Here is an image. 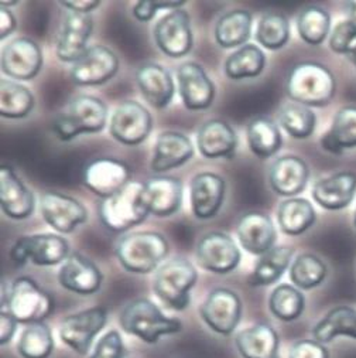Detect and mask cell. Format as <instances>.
Returning <instances> with one entry per match:
<instances>
[{"label":"cell","instance_id":"cell-1","mask_svg":"<svg viewBox=\"0 0 356 358\" xmlns=\"http://www.w3.org/2000/svg\"><path fill=\"white\" fill-rule=\"evenodd\" d=\"M2 310L26 326L43 323L54 310V301L36 280L27 276L15 279L3 289Z\"/></svg>","mask_w":356,"mask_h":358},{"label":"cell","instance_id":"cell-2","mask_svg":"<svg viewBox=\"0 0 356 358\" xmlns=\"http://www.w3.org/2000/svg\"><path fill=\"white\" fill-rule=\"evenodd\" d=\"M285 88L288 96L295 103L321 108L332 101L336 83L327 67L314 62H306L291 70Z\"/></svg>","mask_w":356,"mask_h":358},{"label":"cell","instance_id":"cell-3","mask_svg":"<svg viewBox=\"0 0 356 358\" xmlns=\"http://www.w3.org/2000/svg\"><path fill=\"white\" fill-rule=\"evenodd\" d=\"M122 329L147 344H156L161 337L177 334L183 330V323L167 317L149 299L140 297L126 305L119 317Z\"/></svg>","mask_w":356,"mask_h":358},{"label":"cell","instance_id":"cell-4","mask_svg":"<svg viewBox=\"0 0 356 358\" xmlns=\"http://www.w3.org/2000/svg\"><path fill=\"white\" fill-rule=\"evenodd\" d=\"M168 243L154 231L132 232L117 241L116 257L121 265L132 273H150L167 257Z\"/></svg>","mask_w":356,"mask_h":358},{"label":"cell","instance_id":"cell-5","mask_svg":"<svg viewBox=\"0 0 356 358\" xmlns=\"http://www.w3.org/2000/svg\"><path fill=\"white\" fill-rule=\"evenodd\" d=\"M107 119V108L103 101L91 95L74 98L64 112L57 115L52 129L57 138L70 142L81 134H98L103 131Z\"/></svg>","mask_w":356,"mask_h":358},{"label":"cell","instance_id":"cell-6","mask_svg":"<svg viewBox=\"0 0 356 358\" xmlns=\"http://www.w3.org/2000/svg\"><path fill=\"white\" fill-rule=\"evenodd\" d=\"M149 214L144 183L131 182L124 190L103 199L99 204L101 221L112 232L131 229L142 224Z\"/></svg>","mask_w":356,"mask_h":358},{"label":"cell","instance_id":"cell-7","mask_svg":"<svg viewBox=\"0 0 356 358\" xmlns=\"http://www.w3.org/2000/svg\"><path fill=\"white\" fill-rule=\"evenodd\" d=\"M197 279V269L188 259L174 258L160 266L153 289L168 309L181 312L190 305V292L195 286Z\"/></svg>","mask_w":356,"mask_h":358},{"label":"cell","instance_id":"cell-8","mask_svg":"<svg viewBox=\"0 0 356 358\" xmlns=\"http://www.w3.org/2000/svg\"><path fill=\"white\" fill-rule=\"evenodd\" d=\"M70 255L66 238L55 234L20 236L10 250V258L16 266H24L29 261L36 266H54L64 264Z\"/></svg>","mask_w":356,"mask_h":358},{"label":"cell","instance_id":"cell-9","mask_svg":"<svg viewBox=\"0 0 356 358\" xmlns=\"http://www.w3.org/2000/svg\"><path fill=\"white\" fill-rule=\"evenodd\" d=\"M202 322L216 334L229 336L242 319V301L233 290L214 289L200 308Z\"/></svg>","mask_w":356,"mask_h":358},{"label":"cell","instance_id":"cell-10","mask_svg":"<svg viewBox=\"0 0 356 358\" xmlns=\"http://www.w3.org/2000/svg\"><path fill=\"white\" fill-rule=\"evenodd\" d=\"M107 323V310L102 306L89 308L63 319L59 324V337L63 343L80 355H85Z\"/></svg>","mask_w":356,"mask_h":358},{"label":"cell","instance_id":"cell-11","mask_svg":"<svg viewBox=\"0 0 356 358\" xmlns=\"http://www.w3.org/2000/svg\"><path fill=\"white\" fill-rule=\"evenodd\" d=\"M131 183V169L116 159H96L84 171L85 187L102 200L114 196Z\"/></svg>","mask_w":356,"mask_h":358},{"label":"cell","instance_id":"cell-12","mask_svg":"<svg viewBox=\"0 0 356 358\" xmlns=\"http://www.w3.org/2000/svg\"><path fill=\"white\" fill-rule=\"evenodd\" d=\"M151 115L136 101H126L117 106L110 119V135L124 145H139L151 132Z\"/></svg>","mask_w":356,"mask_h":358},{"label":"cell","instance_id":"cell-13","mask_svg":"<svg viewBox=\"0 0 356 358\" xmlns=\"http://www.w3.org/2000/svg\"><path fill=\"white\" fill-rule=\"evenodd\" d=\"M119 69L116 54L105 45H92L73 64L71 78L77 85H102L112 80Z\"/></svg>","mask_w":356,"mask_h":358},{"label":"cell","instance_id":"cell-14","mask_svg":"<svg viewBox=\"0 0 356 358\" xmlns=\"http://www.w3.org/2000/svg\"><path fill=\"white\" fill-rule=\"evenodd\" d=\"M154 40L158 48L168 57L180 58L187 55L193 48L188 13L183 9H175L161 17L154 27Z\"/></svg>","mask_w":356,"mask_h":358},{"label":"cell","instance_id":"cell-15","mask_svg":"<svg viewBox=\"0 0 356 358\" xmlns=\"http://www.w3.org/2000/svg\"><path fill=\"white\" fill-rule=\"evenodd\" d=\"M197 261L204 269L225 275L239 265L241 252L229 235L215 231L204 235L200 240Z\"/></svg>","mask_w":356,"mask_h":358},{"label":"cell","instance_id":"cell-16","mask_svg":"<svg viewBox=\"0 0 356 358\" xmlns=\"http://www.w3.org/2000/svg\"><path fill=\"white\" fill-rule=\"evenodd\" d=\"M40 208L44 221L61 234H71L88 218L85 207L75 199L48 192L40 199Z\"/></svg>","mask_w":356,"mask_h":358},{"label":"cell","instance_id":"cell-17","mask_svg":"<svg viewBox=\"0 0 356 358\" xmlns=\"http://www.w3.org/2000/svg\"><path fill=\"white\" fill-rule=\"evenodd\" d=\"M43 66L40 47L27 37H19L10 41L2 54V70L6 76L27 81L34 78Z\"/></svg>","mask_w":356,"mask_h":358},{"label":"cell","instance_id":"cell-18","mask_svg":"<svg viewBox=\"0 0 356 358\" xmlns=\"http://www.w3.org/2000/svg\"><path fill=\"white\" fill-rule=\"evenodd\" d=\"M92 30L94 20L89 13L70 12L57 41V57L64 63H77L88 50L87 44Z\"/></svg>","mask_w":356,"mask_h":358},{"label":"cell","instance_id":"cell-19","mask_svg":"<svg viewBox=\"0 0 356 358\" xmlns=\"http://www.w3.org/2000/svg\"><path fill=\"white\" fill-rule=\"evenodd\" d=\"M177 78L187 109L202 110L211 106L215 98V87L200 64L184 63L178 67Z\"/></svg>","mask_w":356,"mask_h":358},{"label":"cell","instance_id":"cell-20","mask_svg":"<svg viewBox=\"0 0 356 358\" xmlns=\"http://www.w3.org/2000/svg\"><path fill=\"white\" fill-rule=\"evenodd\" d=\"M226 192L225 180L216 173L197 174L191 182V207L198 220L215 217L223 203Z\"/></svg>","mask_w":356,"mask_h":358},{"label":"cell","instance_id":"cell-21","mask_svg":"<svg viewBox=\"0 0 356 358\" xmlns=\"http://www.w3.org/2000/svg\"><path fill=\"white\" fill-rule=\"evenodd\" d=\"M0 204L12 220H26L34 211V196L8 164L0 167Z\"/></svg>","mask_w":356,"mask_h":358},{"label":"cell","instance_id":"cell-22","mask_svg":"<svg viewBox=\"0 0 356 358\" xmlns=\"http://www.w3.org/2000/svg\"><path fill=\"white\" fill-rule=\"evenodd\" d=\"M103 275L98 266L80 254H71L58 272V282L77 294H94L101 289Z\"/></svg>","mask_w":356,"mask_h":358},{"label":"cell","instance_id":"cell-23","mask_svg":"<svg viewBox=\"0 0 356 358\" xmlns=\"http://www.w3.org/2000/svg\"><path fill=\"white\" fill-rule=\"evenodd\" d=\"M356 193V174L353 171H338L321 178L313 187V197L318 206L329 211L348 207Z\"/></svg>","mask_w":356,"mask_h":358},{"label":"cell","instance_id":"cell-24","mask_svg":"<svg viewBox=\"0 0 356 358\" xmlns=\"http://www.w3.org/2000/svg\"><path fill=\"white\" fill-rule=\"evenodd\" d=\"M309 177L310 170L303 159L297 156H283L270 167L269 182L277 194L292 197L306 189Z\"/></svg>","mask_w":356,"mask_h":358},{"label":"cell","instance_id":"cell-25","mask_svg":"<svg viewBox=\"0 0 356 358\" xmlns=\"http://www.w3.org/2000/svg\"><path fill=\"white\" fill-rule=\"evenodd\" d=\"M237 238L249 254L265 255L274 248L277 234L270 217L262 213H249L237 224Z\"/></svg>","mask_w":356,"mask_h":358},{"label":"cell","instance_id":"cell-26","mask_svg":"<svg viewBox=\"0 0 356 358\" xmlns=\"http://www.w3.org/2000/svg\"><path fill=\"white\" fill-rule=\"evenodd\" d=\"M144 194L150 214L170 217L181 206L183 185L175 177H153L144 183Z\"/></svg>","mask_w":356,"mask_h":358},{"label":"cell","instance_id":"cell-27","mask_svg":"<svg viewBox=\"0 0 356 358\" xmlns=\"http://www.w3.org/2000/svg\"><path fill=\"white\" fill-rule=\"evenodd\" d=\"M235 345L242 358H279L280 338L270 324L259 323L237 333Z\"/></svg>","mask_w":356,"mask_h":358},{"label":"cell","instance_id":"cell-28","mask_svg":"<svg viewBox=\"0 0 356 358\" xmlns=\"http://www.w3.org/2000/svg\"><path fill=\"white\" fill-rule=\"evenodd\" d=\"M194 156L191 141L180 132H164L157 138L151 169L164 173L186 164Z\"/></svg>","mask_w":356,"mask_h":358},{"label":"cell","instance_id":"cell-29","mask_svg":"<svg viewBox=\"0 0 356 358\" xmlns=\"http://www.w3.org/2000/svg\"><path fill=\"white\" fill-rule=\"evenodd\" d=\"M138 87L144 99L156 109H164L174 96L171 74L158 64H146L136 73Z\"/></svg>","mask_w":356,"mask_h":358},{"label":"cell","instance_id":"cell-30","mask_svg":"<svg viewBox=\"0 0 356 358\" xmlns=\"http://www.w3.org/2000/svg\"><path fill=\"white\" fill-rule=\"evenodd\" d=\"M197 145L202 156L208 159L232 157L237 139L233 129L221 119L204 124L197 135Z\"/></svg>","mask_w":356,"mask_h":358},{"label":"cell","instance_id":"cell-31","mask_svg":"<svg viewBox=\"0 0 356 358\" xmlns=\"http://www.w3.org/2000/svg\"><path fill=\"white\" fill-rule=\"evenodd\" d=\"M321 146L332 155L356 148V105L343 106L336 112L329 131L321 138Z\"/></svg>","mask_w":356,"mask_h":358},{"label":"cell","instance_id":"cell-32","mask_svg":"<svg viewBox=\"0 0 356 358\" xmlns=\"http://www.w3.org/2000/svg\"><path fill=\"white\" fill-rule=\"evenodd\" d=\"M252 33V15L248 10H232L219 17L215 26V40L223 48L245 44Z\"/></svg>","mask_w":356,"mask_h":358},{"label":"cell","instance_id":"cell-33","mask_svg":"<svg viewBox=\"0 0 356 358\" xmlns=\"http://www.w3.org/2000/svg\"><path fill=\"white\" fill-rule=\"evenodd\" d=\"M338 336L356 338V310L349 306H338L313 329V337L321 344L334 341Z\"/></svg>","mask_w":356,"mask_h":358},{"label":"cell","instance_id":"cell-34","mask_svg":"<svg viewBox=\"0 0 356 358\" xmlns=\"http://www.w3.org/2000/svg\"><path fill=\"white\" fill-rule=\"evenodd\" d=\"M292 252L294 251L290 247H274L272 251L262 255L253 272L251 273L248 283L253 287L276 283L287 271L292 258Z\"/></svg>","mask_w":356,"mask_h":358},{"label":"cell","instance_id":"cell-35","mask_svg":"<svg viewBox=\"0 0 356 358\" xmlns=\"http://www.w3.org/2000/svg\"><path fill=\"white\" fill-rule=\"evenodd\" d=\"M265 66V52L255 44H245L228 57L225 63V74L230 80L253 78L263 73Z\"/></svg>","mask_w":356,"mask_h":358},{"label":"cell","instance_id":"cell-36","mask_svg":"<svg viewBox=\"0 0 356 358\" xmlns=\"http://www.w3.org/2000/svg\"><path fill=\"white\" fill-rule=\"evenodd\" d=\"M280 228L287 235H300L316 222V211L306 199H288L283 201L277 211Z\"/></svg>","mask_w":356,"mask_h":358},{"label":"cell","instance_id":"cell-37","mask_svg":"<svg viewBox=\"0 0 356 358\" xmlns=\"http://www.w3.org/2000/svg\"><path fill=\"white\" fill-rule=\"evenodd\" d=\"M248 143L251 150L262 157L267 159L276 155L283 143L281 134L277 125L269 117H256L248 127Z\"/></svg>","mask_w":356,"mask_h":358},{"label":"cell","instance_id":"cell-38","mask_svg":"<svg viewBox=\"0 0 356 358\" xmlns=\"http://www.w3.org/2000/svg\"><path fill=\"white\" fill-rule=\"evenodd\" d=\"M306 308L304 294L291 285H279L270 294L269 309L272 315L281 322L299 319Z\"/></svg>","mask_w":356,"mask_h":358},{"label":"cell","instance_id":"cell-39","mask_svg":"<svg viewBox=\"0 0 356 358\" xmlns=\"http://www.w3.org/2000/svg\"><path fill=\"white\" fill-rule=\"evenodd\" d=\"M33 106L34 96L29 88L9 80H2L0 83V113L3 117H26Z\"/></svg>","mask_w":356,"mask_h":358},{"label":"cell","instance_id":"cell-40","mask_svg":"<svg viewBox=\"0 0 356 358\" xmlns=\"http://www.w3.org/2000/svg\"><path fill=\"white\" fill-rule=\"evenodd\" d=\"M279 121L284 131L295 139L310 138L317 125L316 113L302 103H285L279 112Z\"/></svg>","mask_w":356,"mask_h":358},{"label":"cell","instance_id":"cell-41","mask_svg":"<svg viewBox=\"0 0 356 358\" xmlns=\"http://www.w3.org/2000/svg\"><path fill=\"white\" fill-rule=\"evenodd\" d=\"M54 350V337L48 324L33 323L24 327L17 351L22 358H48Z\"/></svg>","mask_w":356,"mask_h":358},{"label":"cell","instance_id":"cell-42","mask_svg":"<svg viewBox=\"0 0 356 358\" xmlns=\"http://www.w3.org/2000/svg\"><path fill=\"white\" fill-rule=\"evenodd\" d=\"M327 276L325 264L314 254H302L290 268V279L295 287L310 290L324 282Z\"/></svg>","mask_w":356,"mask_h":358},{"label":"cell","instance_id":"cell-43","mask_svg":"<svg viewBox=\"0 0 356 358\" xmlns=\"http://www.w3.org/2000/svg\"><path fill=\"white\" fill-rule=\"evenodd\" d=\"M331 29V16L327 10L318 6L304 9L297 19V30L300 37L311 44L318 45L328 37Z\"/></svg>","mask_w":356,"mask_h":358},{"label":"cell","instance_id":"cell-44","mask_svg":"<svg viewBox=\"0 0 356 358\" xmlns=\"http://www.w3.org/2000/svg\"><path fill=\"white\" fill-rule=\"evenodd\" d=\"M256 38L265 48H283L290 38V24L287 17L280 13H266L259 22Z\"/></svg>","mask_w":356,"mask_h":358},{"label":"cell","instance_id":"cell-45","mask_svg":"<svg viewBox=\"0 0 356 358\" xmlns=\"http://www.w3.org/2000/svg\"><path fill=\"white\" fill-rule=\"evenodd\" d=\"M329 47L334 52L345 55L356 51V22L350 19L339 22L331 33Z\"/></svg>","mask_w":356,"mask_h":358},{"label":"cell","instance_id":"cell-46","mask_svg":"<svg viewBox=\"0 0 356 358\" xmlns=\"http://www.w3.org/2000/svg\"><path fill=\"white\" fill-rule=\"evenodd\" d=\"M125 354L126 348L121 333L117 330H109L95 344L89 358H125Z\"/></svg>","mask_w":356,"mask_h":358},{"label":"cell","instance_id":"cell-47","mask_svg":"<svg viewBox=\"0 0 356 358\" xmlns=\"http://www.w3.org/2000/svg\"><path fill=\"white\" fill-rule=\"evenodd\" d=\"M184 3L186 2H183V0H165V2H158V0H156V2H153V0H142V2H139L135 6L133 13L138 20L149 22L154 17L157 10H161V9L175 10L184 6Z\"/></svg>","mask_w":356,"mask_h":358},{"label":"cell","instance_id":"cell-48","mask_svg":"<svg viewBox=\"0 0 356 358\" xmlns=\"http://www.w3.org/2000/svg\"><path fill=\"white\" fill-rule=\"evenodd\" d=\"M288 358H329V354L324 344L306 338L292 344Z\"/></svg>","mask_w":356,"mask_h":358},{"label":"cell","instance_id":"cell-49","mask_svg":"<svg viewBox=\"0 0 356 358\" xmlns=\"http://www.w3.org/2000/svg\"><path fill=\"white\" fill-rule=\"evenodd\" d=\"M17 330L16 319L8 312L2 310L0 313V345H6L12 341Z\"/></svg>","mask_w":356,"mask_h":358},{"label":"cell","instance_id":"cell-50","mask_svg":"<svg viewBox=\"0 0 356 358\" xmlns=\"http://www.w3.org/2000/svg\"><path fill=\"white\" fill-rule=\"evenodd\" d=\"M16 30V19L6 8H0V38H6Z\"/></svg>","mask_w":356,"mask_h":358},{"label":"cell","instance_id":"cell-51","mask_svg":"<svg viewBox=\"0 0 356 358\" xmlns=\"http://www.w3.org/2000/svg\"><path fill=\"white\" fill-rule=\"evenodd\" d=\"M101 2L98 0H88V2H61V5L67 9H70V12H78V13H89L94 9H96L99 6Z\"/></svg>","mask_w":356,"mask_h":358},{"label":"cell","instance_id":"cell-52","mask_svg":"<svg viewBox=\"0 0 356 358\" xmlns=\"http://www.w3.org/2000/svg\"><path fill=\"white\" fill-rule=\"evenodd\" d=\"M345 8H346V12L349 13L350 20L356 22V2H346Z\"/></svg>","mask_w":356,"mask_h":358},{"label":"cell","instance_id":"cell-53","mask_svg":"<svg viewBox=\"0 0 356 358\" xmlns=\"http://www.w3.org/2000/svg\"><path fill=\"white\" fill-rule=\"evenodd\" d=\"M349 58H350V62L355 64V67H356V51H353L350 55H348Z\"/></svg>","mask_w":356,"mask_h":358},{"label":"cell","instance_id":"cell-54","mask_svg":"<svg viewBox=\"0 0 356 358\" xmlns=\"http://www.w3.org/2000/svg\"><path fill=\"white\" fill-rule=\"evenodd\" d=\"M353 224H355V227H356V211H355V221H353Z\"/></svg>","mask_w":356,"mask_h":358}]
</instances>
